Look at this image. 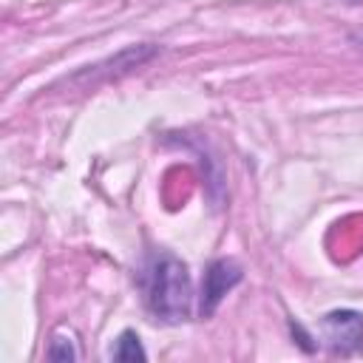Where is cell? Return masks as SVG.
Listing matches in <instances>:
<instances>
[{
	"label": "cell",
	"mask_w": 363,
	"mask_h": 363,
	"mask_svg": "<svg viewBox=\"0 0 363 363\" xmlns=\"http://www.w3.org/2000/svg\"><path fill=\"white\" fill-rule=\"evenodd\" d=\"M190 275L187 267L173 255H159L147 272V306L164 323H179L190 315Z\"/></svg>",
	"instance_id": "1"
},
{
	"label": "cell",
	"mask_w": 363,
	"mask_h": 363,
	"mask_svg": "<svg viewBox=\"0 0 363 363\" xmlns=\"http://www.w3.org/2000/svg\"><path fill=\"white\" fill-rule=\"evenodd\" d=\"M320 337L332 352H352L363 343V315L354 309H337L320 318Z\"/></svg>",
	"instance_id": "2"
},
{
	"label": "cell",
	"mask_w": 363,
	"mask_h": 363,
	"mask_svg": "<svg viewBox=\"0 0 363 363\" xmlns=\"http://www.w3.org/2000/svg\"><path fill=\"white\" fill-rule=\"evenodd\" d=\"M238 281H241V267H238L235 261L221 258V261L210 264L207 272H204V281H201V315H204V318L213 315L216 306L221 303V298H224Z\"/></svg>",
	"instance_id": "3"
},
{
	"label": "cell",
	"mask_w": 363,
	"mask_h": 363,
	"mask_svg": "<svg viewBox=\"0 0 363 363\" xmlns=\"http://www.w3.org/2000/svg\"><path fill=\"white\" fill-rule=\"evenodd\" d=\"M111 357L113 360H145L147 354H145L136 332H122L119 340H116V346H113V352H111Z\"/></svg>",
	"instance_id": "4"
},
{
	"label": "cell",
	"mask_w": 363,
	"mask_h": 363,
	"mask_svg": "<svg viewBox=\"0 0 363 363\" xmlns=\"http://www.w3.org/2000/svg\"><path fill=\"white\" fill-rule=\"evenodd\" d=\"M48 360H77V346H74V337L65 332H57L51 337V346H48Z\"/></svg>",
	"instance_id": "5"
},
{
	"label": "cell",
	"mask_w": 363,
	"mask_h": 363,
	"mask_svg": "<svg viewBox=\"0 0 363 363\" xmlns=\"http://www.w3.org/2000/svg\"><path fill=\"white\" fill-rule=\"evenodd\" d=\"M340 3H363V0H340Z\"/></svg>",
	"instance_id": "6"
}]
</instances>
